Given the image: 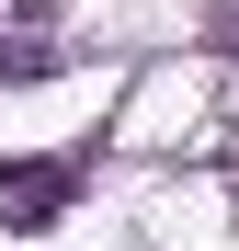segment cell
<instances>
[{
	"instance_id": "6da1fadb",
	"label": "cell",
	"mask_w": 239,
	"mask_h": 251,
	"mask_svg": "<svg viewBox=\"0 0 239 251\" xmlns=\"http://www.w3.org/2000/svg\"><path fill=\"white\" fill-rule=\"evenodd\" d=\"M57 69H68V0H0V92H34Z\"/></svg>"
},
{
	"instance_id": "7a4b0ae2",
	"label": "cell",
	"mask_w": 239,
	"mask_h": 251,
	"mask_svg": "<svg viewBox=\"0 0 239 251\" xmlns=\"http://www.w3.org/2000/svg\"><path fill=\"white\" fill-rule=\"evenodd\" d=\"M80 194V160H12L0 172V228H57Z\"/></svg>"
}]
</instances>
